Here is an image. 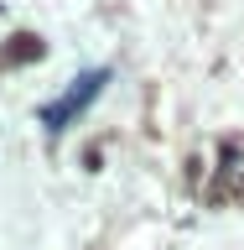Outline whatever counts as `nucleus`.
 Masks as SVG:
<instances>
[{
	"mask_svg": "<svg viewBox=\"0 0 244 250\" xmlns=\"http://www.w3.org/2000/svg\"><path fill=\"white\" fill-rule=\"evenodd\" d=\"M99 83H104V73H94V78H83V89H68L57 99V104L47 109V125H52V130H62V120H68V115H73V109H83L94 99V94H99Z\"/></svg>",
	"mask_w": 244,
	"mask_h": 250,
	"instance_id": "1",
	"label": "nucleus"
},
{
	"mask_svg": "<svg viewBox=\"0 0 244 250\" xmlns=\"http://www.w3.org/2000/svg\"><path fill=\"white\" fill-rule=\"evenodd\" d=\"M11 52H5V62H26V58H42V42L37 37H11Z\"/></svg>",
	"mask_w": 244,
	"mask_h": 250,
	"instance_id": "2",
	"label": "nucleus"
}]
</instances>
